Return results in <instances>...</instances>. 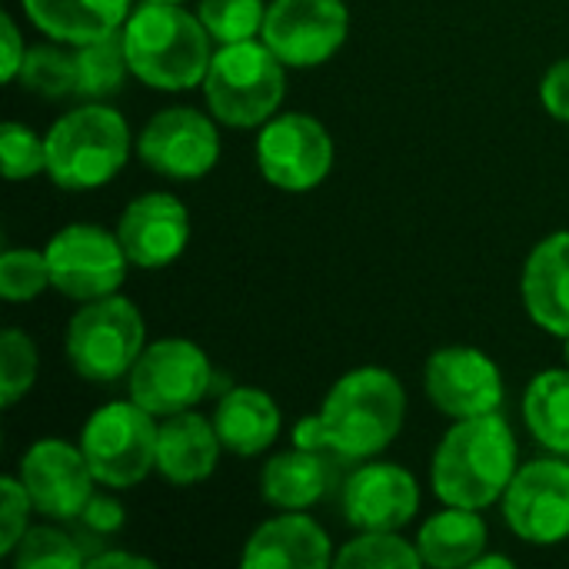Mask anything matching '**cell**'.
Returning a JSON list of instances; mask_svg holds the SVG:
<instances>
[{
    "mask_svg": "<svg viewBox=\"0 0 569 569\" xmlns=\"http://www.w3.org/2000/svg\"><path fill=\"white\" fill-rule=\"evenodd\" d=\"M517 477V440L500 413L457 420L433 457V490L447 507L483 510Z\"/></svg>",
    "mask_w": 569,
    "mask_h": 569,
    "instance_id": "6da1fadb",
    "label": "cell"
},
{
    "mask_svg": "<svg viewBox=\"0 0 569 569\" xmlns=\"http://www.w3.org/2000/svg\"><path fill=\"white\" fill-rule=\"evenodd\" d=\"M210 30L180 3H143L123 23L127 60L137 80L157 90H190L210 70Z\"/></svg>",
    "mask_w": 569,
    "mask_h": 569,
    "instance_id": "7a4b0ae2",
    "label": "cell"
},
{
    "mask_svg": "<svg viewBox=\"0 0 569 569\" xmlns=\"http://www.w3.org/2000/svg\"><path fill=\"white\" fill-rule=\"evenodd\" d=\"M407 397L400 380L380 367H360L333 383L317 417L323 450L367 460L393 443L403 427Z\"/></svg>",
    "mask_w": 569,
    "mask_h": 569,
    "instance_id": "3957f363",
    "label": "cell"
},
{
    "mask_svg": "<svg viewBox=\"0 0 569 569\" xmlns=\"http://www.w3.org/2000/svg\"><path fill=\"white\" fill-rule=\"evenodd\" d=\"M47 140V177L63 190H93L113 180L130 157L127 120L107 103L63 113Z\"/></svg>",
    "mask_w": 569,
    "mask_h": 569,
    "instance_id": "277c9868",
    "label": "cell"
},
{
    "mask_svg": "<svg viewBox=\"0 0 569 569\" xmlns=\"http://www.w3.org/2000/svg\"><path fill=\"white\" fill-rule=\"evenodd\" d=\"M283 67L263 40L223 43L203 77L210 113L227 127H263L283 100Z\"/></svg>",
    "mask_w": 569,
    "mask_h": 569,
    "instance_id": "5b68a950",
    "label": "cell"
},
{
    "mask_svg": "<svg viewBox=\"0 0 569 569\" xmlns=\"http://www.w3.org/2000/svg\"><path fill=\"white\" fill-rule=\"evenodd\" d=\"M143 353V317L127 297L87 300L67 327V360L90 383H113Z\"/></svg>",
    "mask_w": 569,
    "mask_h": 569,
    "instance_id": "8992f818",
    "label": "cell"
},
{
    "mask_svg": "<svg viewBox=\"0 0 569 569\" xmlns=\"http://www.w3.org/2000/svg\"><path fill=\"white\" fill-rule=\"evenodd\" d=\"M157 423L140 403H107L100 407L80 437L83 457L97 483L123 490L140 483L157 467Z\"/></svg>",
    "mask_w": 569,
    "mask_h": 569,
    "instance_id": "52a82bcc",
    "label": "cell"
},
{
    "mask_svg": "<svg viewBox=\"0 0 569 569\" xmlns=\"http://www.w3.org/2000/svg\"><path fill=\"white\" fill-rule=\"evenodd\" d=\"M210 360L190 340L150 343L127 373L130 400L153 417H173L197 407L210 393Z\"/></svg>",
    "mask_w": 569,
    "mask_h": 569,
    "instance_id": "ba28073f",
    "label": "cell"
},
{
    "mask_svg": "<svg viewBox=\"0 0 569 569\" xmlns=\"http://www.w3.org/2000/svg\"><path fill=\"white\" fill-rule=\"evenodd\" d=\"M50 287L70 300H100L117 293L127 277V253L117 233L93 223H70L47 243Z\"/></svg>",
    "mask_w": 569,
    "mask_h": 569,
    "instance_id": "9c48e42d",
    "label": "cell"
},
{
    "mask_svg": "<svg viewBox=\"0 0 569 569\" xmlns=\"http://www.w3.org/2000/svg\"><path fill=\"white\" fill-rule=\"evenodd\" d=\"M350 13L343 0H273L263 20V43L297 70L327 63L347 40Z\"/></svg>",
    "mask_w": 569,
    "mask_h": 569,
    "instance_id": "30bf717a",
    "label": "cell"
},
{
    "mask_svg": "<svg viewBox=\"0 0 569 569\" xmlns=\"http://www.w3.org/2000/svg\"><path fill=\"white\" fill-rule=\"evenodd\" d=\"M257 163L280 190H313L333 167V140L310 113H283L263 123L257 137Z\"/></svg>",
    "mask_w": 569,
    "mask_h": 569,
    "instance_id": "8fae6325",
    "label": "cell"
},
{
    "mask_svg": "<svg viewBox=\"0 0 569 569\" xmlns=\"http://www.w3.org/2000/svg\"><path fill=\"white\" fill-rule=\"evenodd\" d=\"M140 160L170 180H197L220 160V137L210 117L190 107H170L140 130Z\"/></svg>",
    "mask_w": 569,
    "mask_h": 569,
    "instance_id": "7c38bea8",
    "label": "cell"
},
{
    "mask_svg": "<svg viewBox=\"0 0 569 569\" xmlns=\"http://www.w3.org/2000/svg\"><path fill=\"white\" fill-rule=\"evenodd\" d=\"M503 517L510 530L537 547L569 537V463L533 460L510 480L503 493Z\"/></svg>",
    "mask_w": 569,
    "mask_h": 569,
    "instance_id": "4fadbf2b",
    "label": "cell"
},
{
    "mask_svg": "<svg viewBox=\"0 0 569 569\" xmlns=\"http://www.w3.org/2000/svg\"><path fill=\"white\" fill-rule=\"evenodd\" d=\"M93 470L83 447L67 440H40L20 460V483L37 513L50 520H73L93 497Z\"/></svg>",
    "mask_w": 569,
    "mask_h": 569,
    "instance_id": "5bb4252c",
    "label": "cell"
},
{
    "mask_svg": "<svg viewBox=\"0 0 569 569\" xmlns=\"http://www.w3.org/2000/svg\"><path fill=\"white\" fill-rule=\"evenodd\" d=\"M427 393L440 413L453 420L497 413L503 403V377L497 363L473 347H443L427 363Z\"/></svg>",
    "mask_w": 569,
    "mask_h": 569,
    "instance_id": "9a60e30c",
    "label": "cell"
},
{
    "mask_svg": "<svg viewBox=\"0 0 569 569\" xmlns=\"http://www.w3.org/2000/svg\"><path fill=\"white\" fill-rule=\"evenodd\" d=\"M117 237L130 263L143 270H157L173 263L187 250L190 213L170 193H143L123 210L117 223Z\"/></svg>",
    "mask_w": 569,
    "mask_h": 569,
    "instance_id": "2e32d148",
    "label": "cell"
},
{
    "mask_svg": "<svg viewBox=\"0 0 569 569\" xmlns=\"http://www.w3.org/2000/svg\"><path fill=\"white\" fill-rule=\"evenodd\" d=\"M420 487L397 463H367L343 487V513L357 530H400L417 517Z\"/></svg>",
    "mask_w": 569,
    "mask_h": 569,
    "instance_id": "e0dca14e",
    "label": "cell"
},
{
    "mask_svg": "<svg viewBox=\"0 0 569 569\" xmlns=\"http://www.w3.org/2000/svg\"><path fill=\"white\" fill-rule=\"evenodd\" d=\"M240 563L247 569H323L333 563V553L317 520L287 510L250 537Z\"/></svg>",
    "mask_w": 569,
    "mask_h": 569,
    "instance_id": "ac0fdd59",
    "label": "cell"
},
{
    "mask_svg": "<svg viewBox=\"0 0 569 569\" xmlns=\"http://www.w3.org/2000/svg\"><path fill=\"white\" fill-rule=\"evenodd\" d=\"M523 303L547 333L569 337V233L547 237L527 257Z\"/></svg>",
    "mask_w": 569,
    "mask_h": 569,
    "instance_id": "d6986e66",
    "label": "cell"
},
{
    "mask_svg": "<svg viewBox=\"0 0 569 569\" xmlns=\"http://www.w3.org/2000/svg\"><path fill=\"white\" fill-rule=\"evenodd\" d=\"M220 447L217 427L200 413H173L157 437V470L180 487L200 483L217 470Z\"/></svg>",
    "mask_w": 569,
    "mask_h": 569,
    "instance_id": "ffe728a7",
    "label": "cell"
},
{
    "mask_svg": "<svg viewBox=\"0 0 569 569\" xmlns=\"http://www.w3.org/2000/svg\"><path fill=\"white\" fill-rule=\"evenodd\" d=\"M20 3L47 37L73 47L120 30L130 17V0H20Z\"/></svg>",
    "mask_w": 569,
    "mask_h": 569,
    "instance_id": "44dd1931",
    "label": "cell"
},
{
    "mask_svg": "<svg viewBox=\"0 0 569 569\" xmlns=\"http://www.w3.org/2000/svg\"><path fill=\"white\" fill-rule=\"evenodd\" d=\"M217 437L220 443L237 453V457H257L263 453L277 433H280V410L273 403V397H267L263 390L253 387H237L230 390L213 417Z\"/></svg>",
    "mask_w": 569,
    "mask_h": 569,
    "instance_id": "7402d4cb",
    "label": "cell"
},
{
    "mask_svg": "<svg viewBox=\"0 0 569 569\" xmlns=\"http://www.w3.org/2000/svg\"><path fill=\"white\" fill-rule=\"evenodd\" d=\"M483 547H487V523L477 517V510L467 507H450L430 517L417 537L420 560L437 569L473 567Z\"/></svg>",
    "mask_w": 569,
    "mask_h": 569,
    "instance_id": "603a6c76",
    "label": "cell"
},
{
    "mask_svg": "<svg viewBox=\"0 0 569 569\" xmlns=\"http://www.w3.org/2000/svg\"><path fill=\"white\" fill-rule=\"evenodd\" d=\"M260 490H263V500L280 507V510H307V507H313L327 490V470H323L320 453L297 447L290 453L273 457L263 467Z\"/></svg>",
    "mask_w": 569,
    "mask_h": 569,
    "instance_id": "cb8c5ba5",
    "label": "cell"
},
{
    "mask_svg": "<svg viewBox=\"0 0 569 569\" xmlns=\"http://www.w3.org/2000/svg\"><path fill=\"white\" fill-rule=\"evenodd\" d=\"M523 417L530 433L553 453L569 457V370L533 377L523 393Z\"/></svg>",
    "mask_w": 569,
    "mask_h": 569,
    "instance_id": "d4e9b609",
    "label": "cell"
},
{
    "mask_svg": "<svg viewBox=\"0 0 569 569\" xmlns=\"http://www.w3.org/2000/svg\"><path fill=\"white\" fill-rule=\"evenodd\" d=\"M73 60H77V97L100 103V100L120 93L127 70H130L123 30H113L107 37L80 43L73 50Z\"/></svg>",
    "mask_w": 569,
    "mask_h": 569,
    "instance_id": "484cf974",
    "label": "cell"
},
{
    "mask_svg": "<svg viewBox=\"0 0 569 569\" xmlns=\"http://www.w3.org/2000/svg\"><path fill=\"white\" fill-rule=\"evenodd\" d=\"M333 567H387V569H417L423 567L417 543H407L397 537V530H363L357 540H350L337 557Z\"/></svg>",
    "mask_w": 569,
    "mask_h": 569,
    "instance_id": "4316f807",
    "label": "cell"
},
{
    "mask_svg": "<svg viewBox=\"0 0 569 569\" xmlns=\"http://www.w3.org/2000/svg\"><path fill=\"white\" fill-rule=\"evenodd\" d=\"M17 80L43 100L77 97V60L60 47H33L23 53Z\"/></svg>",
    "mask_w": 569,
    "mask_h": 569,
    "instance_id": "83f0119b",
    "label": "cell"
},
{
    "mask_svg": "<svg viewBox=\"0 0 569 569\" xmlns=\"http://www.w3.org/2000/svg\"><path fill=\"white\" fill-rule=\"evenodd\" d=\"M197 17L220 43H240L253 40L263 30L267 7L263 0H200Z\"/></svg>",
    "mask_w": 569,
    "mask_h": 569,
    "instance_id": "f1b7e54d",
    "label": "cell"
},
{
    "mask_svg": "<svg viewBox=\"0 0 569 569\" xmlns=\"http://www.w3.org/2000/svg\"><path fill=\"white\" fill-rule=\"evenodd\" d=\"M10 557L17 569H77L87 563L80 553V543H73L63 530H53V527L27 530Z\"/></svg>",
    "mask_w": 569,
    "mask_h": 569,
    "instance_id": "f546056e",
    "label": "cell"
},
{
    "mask_svg": "<svg viewBox=\"0 0 569 569\" xmlns=\"http://www.w3.org/2000/svg\"><path fill=\"white\" fill-rule=\"evenodd\" d=\"M37 380V347L27 333L7 330L0 340V403L13 407Z\"/></svg>",
    "mask_w": 569,
    "mask_h": 569,
    "instance_id": "4dcf8cb0",
    "label": "cell"
},
{
    "mask_svg": "<svg viewBox=\"0 0 569 569\" xmlns=\"http://www.w3.org/2000/svg\"><path fill=\"white\" fill-rule=\"evenodd\" d=\"M50 287L47 253L37 250H7L0 257V293L10 303H23L40 297Z\"/></svg>",
    "mask_w": 569,
    "mask_h": 569,
    "instance_id": "1f68e13d",
    "label": "cell"
},
{
    "mask_svg": "<svg viewBox=\"0 0 569 569\" xmlns=\"http://www.w3.org/2000/svg\"><path fill=\"white\" fill-rule=\"evenodd\" d=\"M0 160L7 180H30L40 170L47 173V140H40L30 127L7 120L0 130Z\"/></svg>",
    "mask_w": 569,
    "mask_h": 569,
    "instance_id": "d6a6232c",
    "label": "cell"
},
{
    "mask_svg": "<svg viewBox=\"0 0 569 569\" xmlns=\"http://www.w3.org/2000/svg\"><path fill=\"white\" fill-rule=\"evenodd\" d=\"M33 510L20 477L0 480V557H10L20 537L27 533V513Z\"/></svg>",
    "mask_w": 569,
    "mask_h": 569,
    "instance_id": "836d02e7",
    "label": "cell"
},
{
    "mask_svg": "<svg viewBox=\"0 0 569 569\" xmlns=\"http://www.w3.org/2000/svg\"><path fill=\"white\" fill-rule=\"evenodd\" d=\"M543 107L557 117V120H563L569 123V57L567 60H560V63H553L550 70H547V77H543Z\"/></svg>",
    "mask_w": 569,
    "mask_h": 569,
    "instance_id": "e575fe53",
    "label": "cell"
},
{
    "mask_svg": "<svg viewBox=\"0 0 569 569\" xmlns=\"http://www.w3.org/2000/svg\"><path fill=\"white\" fill-rule=\"evenodd\" d=\"M80 523L93 533H117L123 527V507L110 497H90L80 513Z\"/></svg>",
    "mask_w": 569,
    "mask_h": 569,
    "instance_id": "d590c367",
    "label": "cell"
},
{
    "mask_svg": "<svg viewBox=\"0 0 569 569\" xmlns=\"http://www.w3.org/2000/svg\"><path fill=\"white\" fill-rule=\"evenodd\" d=\"M3 20V60H0V77L7 80V83H13L17 77H20V63H23V40H20V30H17V23H13V17L10 13H3L0 17Z\"/></svg>",
    "mask_w": 569,
    "mask_h": 569,
    "instance_id": "8d00e7d4",
    "label": "cell"
},
{
    "mask_svg": "<svg viewBox=\"0 0 569 569\" xmlns=\"http://www.w3.org/2000/svg\"><path fill=\"white\" fill-rule=\"evenodd\" d=\"M90 569H113V567H127V569H153V560L147 557H137V553H120V550H107V553H97L87 560Z\"/></svg>",
    "mask_w": 569,
    "mask_h": 569,
    "instance_id": "74e56055",
    "label": "cell"
},
{
    "mask_svg": "<svg viewBox=\"0 0 569 569\" xmlns=\"http://www.w3.org/2000/svg\"><path fill=\"white\" fill-rule=\"evenodd\" d=\"M510 569L513 567V560H507V557H477V563H473V569Z\"/></svg>",
    "mask_w": 569,
    "mask_h": 569,
    "instance_id": "f35d334b",
    "label": "cell"
},
{
    "mask_svg": "<svg viewBox=\"0 0 569 569\" xmlns=\"http://www.w3.org/2000/svg\"><path fill=\"white\" fill-rule=\"evenodd\" d=\"M150 3H183V0H150Z\"/></svg>",
    "mask_w": 569,
    "mask_h": 569,
    "instance_id": "ab89813d",
    "label": "cell"
},
{
    "mask_svg": "<svg viewBox=\"0 0 569 569\" xmlns=\"http://www.w3.org/2000/svg\"><path fill=\"white\" fill-rule=\"evenodd\" d=\"M567 360H569V337H567Z\"/></svg>",
    "mask_w": 569,
    "mask_h": 569,
    "instance_id": "60d3db41",
    "label": "cell"
}]
</instances>
